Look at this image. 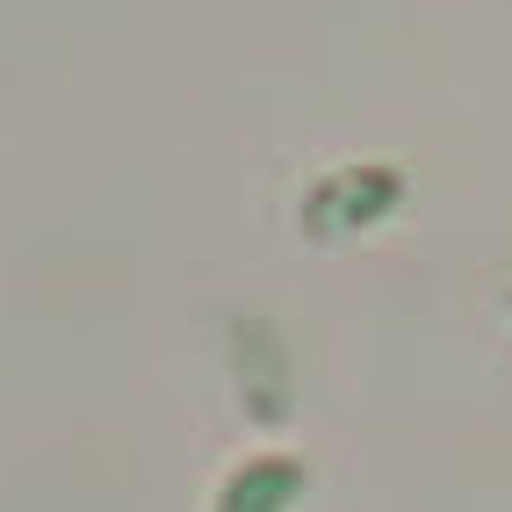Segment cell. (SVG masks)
<instances>
[{
  "mask_svg": "<svg viewBox=\"0 0 512 512\" xmlns=\"http://www.w3.org/2000/svg\"><path fill=\"white\" fill-rule=\"evenodd\" d=\"M303 498V462H289V455H260V462H246L224 484V498H217V512H289Z\"/></svg>",
  "mask_w": 512,
  "mask_h": 512,
  "instance_id": "6da1fadb",
  "label": "cell"
}]
</instances>
